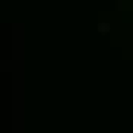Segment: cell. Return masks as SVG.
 <instances>
[{
    "label": "cell",
    "instance_id": "obj_1",
    "mask_svg": "<svg viewBox=\"0 0 133 133\" xmlns=\"http://www.w3.org/2000/svg\"><path fill=\"white\" fill-rule=\"evenodd\" d=\"M98 31H99L101 34H107V32L110 31V25H109V23H99V25H98Z\"/></svg>",
    "mask_w": 133,
    "mask_h": 133
}]
</instances>
